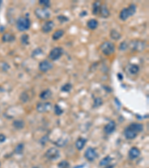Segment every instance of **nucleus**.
Returning a JSON list of instances; mask_svg holds the SVG:
<instances>
[{"instance_id": "obj_1", "label": "nucleus", "mask_w": 149, "mask_h": 168, "mask_svg": "<svg viewBox=\"0 0 149 168\" xmlns=\"http://www.w3.org/2000/svg\"><path fill=\"white\" fill-rule=\"evenodd\" d=\"M136 12V5L134 4H130L128 8H125L121 10L119 14V18L122 21H126L130 17H132Z\"/></svg>"}, {"instance_id": "obj_2", "label": "nucleus", "mask_w": 149, "mask_h": 168, "mask_svg": "<svg viewBox=\"0 0 149 168\" xmlns=\"http://www.w3.org/2000/svg\"><path fill=\"white\" fill-rule=\"evenodd\" d=\"M100 50L104 55L110 56L114 53L116 50V46L112 42L105 41L101 44Z\"/></svg>"}, {"instance_id": "obj_3", "label": "nucleus", "mask_w": 149, "mask_h": 168, "mask_svg": "<svg viewBox=\"0 0 149 168\" xmlns=\"http://www.w3.org/2000/svg\"><path fill=\"white\" fill-rule=\"evenodd\" d=\"M17 28L19 32H26L31 27V20L28 17H19L17 21Z\"/></svg>"}, {"instance_id": "obj_4", "label": "nucleus", "mask_w": 149, "mask_h": 168, "mask_svg": "<svg viewBox=\"0 0 149 168\" xmlns=\"http://www.w3.org/2000/svg\"><path fill=\"white\" fill-rule=\"evenodd\" d=\"M63 54V49L62 47H54L50 51L49 55V59H51L52 61H55L57 60L60 59L61 58V56Z\"/></svg>"}, {"instance_id": "obj_5", "label": "nucleus", "mask_w": 149, "mask_h": 168, "mask_svg": "<svg viewBox=\"0 0 149 168\" xmlns=\"http://www.w3.org/2000/svg\"><path fill=\"white\" fill-rule=\"evenodd\" d=\"M146 46V44L144 41H139V40H135L128 43V47L130 46L133 51L135 52H142L145 49Z\"/></svg>"}, {"instance_id": "obj_6", "label": "nucleus", "mask_w": 149, "mask_h": 168, "mask_svg": "<svg viewBox=\"0 0 149 168\" xmlns=\"http://www.w3.org/2000/svg\"><path fill=\"white\" fill-rule=\"evenodd\" d=\"M34 14L40 20H46V19H49L51 16L50 11L46 8H37L34 10Z\"/></svg>"}, {"instance_id": "obj_7", "label": "nucleus", "mask_w": 149, "mask_h": 168, "mask_svg": "<svg viewBox=\"0 0 149 168\" xmlns=\"http://www.w3.org/2000/svg\"><path fill=\"white\" fill-rule=\"evenodd\" d=\"M45 156L49 160H56L60 157V151L57 148L51 147L48 149L45 153Z\"/></svg>"}, {"instance_id": "obj_8", "label": "nucleus", "mask_w": 149, "mask_h": 168, "mask_svg": "<svg viewBox=\"0 0 149 168\" xmlns=\"http://www.w3.org/2000/svg\"><path fill=\"white\" fill-rule=\"evenodd\" d=\"M52 107L51 102H40L37 105V111L40 113H44L50 111Z\"/></svg>"}, {"instance_id": "obj_9", "label": "nucleus", "mask_w": 149, "mask_h": 168, "mask_svg": "<svg viewBox=\"0 0 149 168\" xmlns=\"http://www.w3.org/2000/svg\"><path fill=\"white\" fill-rule=\"evenodd\" d=\"M97 153L93 147H88L84 153V156L89 161H93L97 158Z\"/></svg>"}, {"instance_id": "obj_10", "label": "nucleus", "mask_w": 149, "mask_h": 168, "mask_svg": "<svg viewBox=\"0 0 149 168\" xmlns=\"http://www.w3.org/2000/svg\"><path fill=\"white\" fill-rule=\"evenodd\" d=\"M52 64L48 60H43L39 64V70L42 73H46L51 69H52Z\"/></svg>"}, {"instance_id": "obj_11", "label": "nucleus", "mask_w": 149, "mask_h": 168, "mask_svg": "<svg viewBox=\"0 0 149 168\" xmlns=\"http://www.w3.org/2000/svg\"><path fill=\"white\" fill-rule=\"evenodd\" d=\"M124 134L125 136V138L128 140H133L135 139L138 135V133L134 131V129H132L130 127L127 126L125 129V132H124Z\"/></svg>"}, {"instance_id": "obj_12", "label": "nucleus", "mask_w": 149, "mask_h": 168, "mask_svg": "<svg viewBox=\"0 0 149 168\" xmlns=\"http://www.w3.org/2000/svg\"><path fill=\"white\" fill-rule=\"evenodd\" d=\"M54 27V22L52 20H47L46 22H45V23L42 25V28H41V30L43 33L45 34H47L49 33L51 31H52V29Z\"/></svg>"}, {"instance_id": "obj_13", "label": "nucleus", "mask_w": 149, "mask_h": 168, "mask_svg": "<svg viewBox=\"0 0 149 168\" xmlns=\"http://www.w3.org/2000/svg\"><path fill=\"white\" fill-rule=\"evenodd\" d=\"M139 155H140V150L137 147L134 146V147L130 148L128 152V156L130 159L134 160L137 158Z\"/></svg>"}, {"instance_id": "obj_14", "label": "nucleus", "mask_w": 149, "mask_h": 168, "mask_svg": "<svg viewBox=\"0 0 149 168\" xmlns=\"http://www.w3.org/2000/svg\"><path fill=\"white\" fill-rule=\"evenodd\" d=\"M126 70H127V73L130 75H136L139 73V67L137 64H130L126 67Z\"/></svg>"}, {"instance_id": "obj_15", "label": "nucleus", "mask_w": 149, "mask_h": 168, "mask_svg": "<svg viewBox=\"0 0 149 168\" xmlns=\"http://www.w3.org/2000/svg\"><path fill=\"white\" fill-rule=\"evenodd\" d=\"M116 129V123L113 120H111L104 126V132L107 134H110L113 133Z\"/></svg>"}, {"instance_id": "obj_16", "label": "nucleus", "mask_w": 149, "mask_h": 168, "mask_svg": "<svg viewBox=\"0 0 149 168\" xmlns=\"http://www.w3.org/2000/svg\"><path fill=\"white\" fill-rule=\"evenodd\" d=\"M99 14H100L101 17L103 18H107L110 17V10L107 8V5H102L100 8V10H99Z\"/></svg>"}, {"instance_id": "obj_17", "label": "nucleus", "mask_w": 149, "mask_h": 168, "mask_svg": "<svg viewBox=\"0 0 149 168\" xmlns=\"http://www.w3.org/2000/svg\"><path fill=\"white\" fill-rule=\"evenodd\" d=\"M129 127H130L132 129H134V131H136V132L139 134V133L142 132V130H143V125L142 123H132L129 125Z\"/></svg>"}, {"instance_id": "obj_18", "label": "nucleus", "mask_w": 149, "mask_h": 168, "mask_svg": "<svg viewBox=\"0 0 149 168\" xmlns=\"http://www.w3.org/2000/svg\"><path fill=\"white\" fill-rule=\"evenodd\" d=\"M86 141H87V140H86V138H79L77 140L76 142H75V146H76V148L78 150H81V149H83L84 147Z\"/></svg>"}, {"instance_id": "obj_19", "label": "nucleus", "mask_w": 149, "mask_h": 168, "mask_svg": "<svg viewBox=\"0 0 149 168\" xmlns=\"http://www.w3.org/2000/svg\"><path fill=\"white\" fill-rule=\"evenodd\" d=\"M98 21L97 20H95V19H91L90 20H88L87 23H86V26L90 30H95L98 28Z\"/></svg>"}, {"instance_id": "obj_20", "label": "nucleus", "mask_w": 149, "mask_h": 168, "mask_svg": "<svg viewBox=\"0 0 149 168\" xmlns=\"http://www.w3.org/2000/svg\"><path fill=\"white\" fill-rule=\"evenodd\" d=\"M52 93L51 90L46 89V90L41 92V93L40 94V98L42 100H46V99H49L52 97Z\"/></svg>"}, {"instance_id": "obj_21", "label": "nucleus", "mask_w": 149, "mask_h": 168, "mask_svg": "<svg viewBox=\"0 0 149 168\" xmlns=\"http://www.w3.org/2000/svg\"><path fill=\"white\" fill-rule=\"evenodd\" d=\"M101 5L102 3L99 1H96L93 4V8H92V13L93 15H98L99 14V10H100Z\"/></svg>"}, {"instance_id": "obj_22", "label": "nucleus", "mask_w": 149, "mask_h": 168, "mask_svg": "<svg viewBox=\"0 0 149 168\" xmlns=\"http://www.w3.org/2000/svg\"><path fill=\"white\" fill-rule=\"evenodd\" d=\"M15 36L10 33H5L2 37V41L5 43H10L15 41Z\"/></svg>"}, {"instance_id": "obj_23", "label": "nucleus", "mask_w": 149, "mask_h": 168, "mask_svg": "<svg viewBox=\"0 0 149 168\" xmlns=\"http://www.w3.org/2000/svg\"><path fill=\"white\" fill-rule=\"evenodd\" d=\"M64 34V30L63 29H58V30L55 31L52 34V39L54 41H58L61 39V37H63Z\"/></svg>"}, {"instance_id": "obj_24", "label": "nucleus", "mask_w": 149, "mask_h": 168, "mask_svg": "<svg viewBox=\"0 0 149 168\" xmlns=\"http://www.w3.org/2000/svg\"><path fill=\"white\" fill-rule=\"evenodd\" d=\"M110 36L112 39L114 40V41H119V39H121V37H122V34L117 30H115V29H112V30L110 31Z\"/></svg>"}, {"instance_id": "obj_25", "label": "nucleus", "mask_w": 149, "mask_h": 168, "mask_svg": "<svg viewBox=\"0 0 149 168\" xmlns=\"http://www.w3.org/2000/svg\"><path fill=\"white\" fill-rule=\"evenodd\" d=\"M13 126L17 129H22L25 126V122L22 120H16L13 122Z\"/></svg>"}, {"instance_id": "obj_26", "label": "nucleus", "mask_w": 149, "mask_h": 168, "mask_svg": "<svg viewBox=\"0 0 149 168\" xmlns=\"http://www.w3.org/2000/svg\"><path fill=\"white\" fill-rule=\"evenodd\" d=\"M111 161H112L111 157L107 155V156H106L105 158H102V159L101 160L100 163H99V165L102 167H107L110 164Z\"/></svg>"}, {"instance_id": "obj_27", "label": "nucleus", "mask_w": 149, "mask_h": 168, "mask_svg": "<svg viewBox=\"0 0 149 168\" xmlns=\"http://www.w3.org/2000/svg\"><path fill=\"white\" fill-rule=\"evenodd\" d=\"M21 43L23 45H29V36L27 34H24L21 36L20 38Z\"/></svg>"}, {"instance_id": "obj_28", "label": "nucleus", "mask_w": 149, "mask_h": 168, "mask_svg": "<svg viewBox=\"0 0 149 168\" xmlns=\"http://www.w3.org/2000/svg\"><path fill=\"white\" fill-rule=\"evenodd\" d=\"M72 88V86L70 83H66L61 87V91L62 92H70Z\"/></svg>"}, {"instance_id": "obj_29", "label": "nucleus", "mask_w": 149, "mask_h": 168, "mask_svg": "<svg viewBox=\"0 0 149 168\" xmlns=\"http://www.w3.org/2000/svg\"><path fill=\"white\" fill-rule=\"evenodd\" d=\"M54 112H55L56 115L61 116L63 113V110L58 105H54Z\"/></svg>"}, {"instance_id": "obj_30", "label": "nucleus", "mask_w": 149, "mask_h": 168, "mask_svg": "<svg viewBox=\"0 0 149 168\" xmlns=\"http://www.w3.org/2000/svg\"><path fill=\"white\" fill-rule=\"evenodd\" d=\"M39 4L42 5L43 8H49L51 5V2L49 0H40V1H39Z\"/></svg>"}, {"instance_id": "obj_31", "label": "nucleus", "mask_w": 149, "mask_h": 168, "mask_svg": "<svg viewBox=\"0 0 149 168\" xmlns=\"http://www.w3.org/2000/svg\"><path fill=\"white\" fill-rule=\"evenodd\" d=\"M119 49L120 51H125L128 49V43H127L126 41H123L122 43H121L120 45L119 46Z\"/></svg>"}, {"instance_id": "obj_32", "label": "nucleus", "mask_w": 149, "mask_h": 168, "mask_svg": "<svg viewBox=\"0 0 149 168\" xmlns=\"http://www.w3.org/2000/svg\"><path fill=\"white\" fill-rule=\"evenodd\" d=\"M24 149V145L23 144H19L17 145L15 148V153L17 154H21L23 151Z\"/></svg>"}, {"instance_id": "obj_33", "label": "nucleus", "mask_w": 149, "mask_h": 168, "mask_svg": "<svg viewBox=\"0 0 149 168\" xmlns=\"http://www.w3.org/2000/svg\"><path fill=\"white\" fill-rule=\"evenodd\" d=\"M58 20L61 22V23H63V22H68V21L70 20V18H69V17H66V16L59 15L58 17Z\"/></svg>"}, {"instance_id": "obj_34", "label": "nucleus", "mask_w": 149, "mask_h": 168, "mask_svg": "<svg viewBox=\"0 0 149 168\" xmlns=\"http://www.w3.org/2000/svg\"><path fill=\"white\" fill-rule=\"evenodd\" d=\"M58 167H59V168H68L70 167V164L68 163L66 161H63L60 162Z\"/></svg>"}, {"instance_id": "obj_35", "label": "nucleus", "mask_w": 149, "mask_h": 168, "mask_svg": "<svg viewBox=\"0 0 149 168\" xmlns=\"http://www.w3.org/2000/svg\"><path fill=\"white\" fill-rule=\"evenodd\" d=\"M20 99L23 102H26L29 101V96L27 95V93L26 92H23V93L21 94L20 96Z\"/></svg>"}, {"instance_id": "obj_36", "label": "nucleus", "mask_w": 149, "mask_h": 168, "mask_svg": "<svg viewBox=\"0 0 149 168\" xmlns=\"http://www.w3.org/2000/svg\"><path fill=\"white\" fill-rule=\"evenodd\" d=\"M42 49L40 48H37L36 49H34V51L32 52V57H34V56H37L40 54H42Z\"/></svg>"}, {"instance_id": "obj_37", "label": "nucleus", "mask_w": 149, "mask_h": 168, "mask_svg": "<svg viewBox=\"0 0 149 168\" xmlns=\"http://www.w3.org/2000/svg\"><path fill=\"white\" fill-rule=\"evenodd\" d=\"M102 100L101 98H97L94 102V107H99L102 104Z\"/></svg>"}, {"instance_id": "obj_38", "label": "nucleus", "mask_w": 149, "mask_h": 168, "mask_svg": "<svg viewBox=\"0 0 149 168\" xmlns=\"http://www.w3.org/2000/svg\"><path fill=\"white\" fill-rule=\"evenodd\" d=\"M5 140H6V137H5V135H4V134H0V144L5 142Z\"/></svg>"}, {"instance_id": "obj_39", "label": "nucleus", "mask_w": 149, "mask_h": 168, "mask_svg": "<svg viewBox=\"0 0 149 168\" xmlns=\"http://www.w3.org/2000/svg\"><path fill=\"white\" fill-rule=\"evenodd\" d=\"M85 15H87V11H83V12H81V14H80V16L81 17H84V16H85Z\"/></svg>"}, {"instance_id": "obj_40", "label": "nucleus", "mask_w": 149, "mask_h": 168, "mask_svg": "<svg viewBox=\"0 0 149 168\" xmlns=\"http://www.w3.org/2000/svg\"><path fill=\"white\" fill-rule=\"evenodd\" d=\"M118 77H119V80L123 79V76H122V75L121 74V73H119V74H118Z\"/></svg>"}, {"instance_id": "obj_41", "label": "nucleus", "mask_w": 149, "mask_h": 168, "mask_svg": "<svg viewBox=\"0 0 149 168\" xmlns=\"http://www.w3.org/2000/svg\"><path fill=\"white\" fill-rule=\"evenodd\" d=\"M33 168H38V167H33Z\"/></svg>"}, {"instance_id": "obj_42", "label": "nucleus", "mask_w": 149, "mask_h": 168, "mask_svg": "<svg viewBox=\"0 0 149 168\" xmlns=\"http://www.w3.org/2000/svg\"><path fill=\"white\" fill-rule=\"evenodd\" d=\"M0 165H1V164H0Z\"/></svg>"}]
</instances>
